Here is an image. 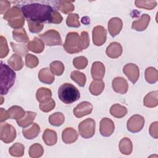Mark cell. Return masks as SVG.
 <instances>
[{"label": "cell", "mask_w": 158, "mask_h": 158, "mask_svg": "<svg viewBox=\"0 0 158 158\" xmlns=\"http://www.w3.org/2000/svg\"><path fill=\"white\" fill-rule=\"evenodd\" d=\"M21 10L27 21L52 23L54 10L49 5L32 3L22 6Z\"/></svg>", "instance_id": "1"}, {"label": "cell", "mask_w": 158, "mask_h": 158, "mask_svg": "<svg viewBox=\"0 0 158 158\" xmlns=\"http://www.w3.org/2000/svg\"><path fill=\"white\" fill-rule=\"evenodd\" d=\"M15 80V73L8 65L1 61V94H6L14 85Z\"/></svg>", "instance_id": "2"}, {"label": "cell", "mask_w": 158, "mask_h": 158, "mask_svg": "<svg viewBox=\"0 0 158 158\" xmlns=\"http://www.w3.org/2000/svg\"><path fill=\"white\" fill-rule=\"evenodd\" d=\"M58 97L62 102L69 104L78 100L80 98V94L78 89L74 85L65 83L59 88Z\"/></svg>", "instance_id": "3"}, {"label": "cell", "mask_w": 158, "mask_h": 158, "mask_svg": "<svg viewBox=\"0 0 158 158\" xmlns=\"http://www.w3.org/2000/svg\"><path fill=\"white\" fill-rule=\"evenodd\" d=\"M63 47L65 51L69 54L78 53L84 50L80 35L75 31L67 34Z\"/></svg>", "instance_id": "4"}, {"label": "cell", "mask_w": 158, "mask_h": 158, "mask_svg": "<svg viewBox=\"0 0 158 158\" xmlns=\"http://www.w3.org/2000/svg\"><path fill=\"white\" fill-rule=\"evenodd\" d=\"M3 19L8 22V25L14 28L19 29L25 23V17L22 10L16 6L10 8L4 15Z\"/></svg>", "instance_id": "5"}, {"label": "cell", "mask_w": 158, "mask_h": 158, "mask_svg": "<svg viewBox=\"0 0 158 158\" xmlns=\"http://www.w3.org/2000/svg\"><path fill=\"white\" fill-rule=\"evenodd\" d=\"M96 122L94 119L89 118L81 122L78 125V132L80 136L85 139L91 138L95 133Z\"/></svg>", "instance_id": "6"}, {"label": "cell", "mask_w": 158, "mask_h": 158, "mask_svg": "<svg viewBox=\"0 0 158 158\" xmlns=\"http://www.w3.org/2000/svg\"><path fill=\"white\" fill-rule=\"evenodd\" d=\"M39 37L43 43L47 46H60L62 44L60 33L56 30H49L39 35Z\"/></svg>", "instance_id": "7"}, {"label": "cell", "mask_w": 158, "mask_h": 158, "mask_svg": "<svg viewBox=\"0 0 158 158\" xmlns=\"http://www.w3.org/2000/svg\"><path fill=\"white\" fill-rule=\"evenodd\" d=\"M16 130L10 124L1 123L0 125V139L4 143L8 144L14 141L16 138Z\"/></svg>", "instance_id": "8"}, {"label": "cell", "mask_w": 158, "mask_h": 158, "mask_svg": "<svg viewBox=\"0 0 158 158\" xmlns=\"http://www.w3.org/2000/svg\"><path fill=\"white\" fill-rule=\"evenodd\" d=\"M144 125V118L142 115L135 114L132 115L127 121V127L129 131L137 133L140 131Z\"/></svg>", "instance_id": "9"}, {"label": "cell", "mask_w": 158, "mask_h": 158, "mask_svg": "<svg viewBox=\"0 0 158 158\" xmlns=\"http://www.w3.org/2000/svg\"><path fill=\"white\" fill-rule=\"evenodd\" d=\"M92 38L94 45L97 46H102L106 41V30L102 26L98 25L94 27L92 31Z\"/></svg>", "instance_id": "10"}, {"label": "cell", "mask_w": 158, "mask_h": 158, "mask_svg": "<svg viewBox=\"0 0 158 158\" xmlns=\"http://www.w3.org/2000/svg\"><path fill=\"white\" fill-rule=\"evenodd\" d=\"M123 72L132 83L135 84L138 81L139 77V69L136 64H127L123 68Z\"/></svg>", "instance_id": "11"}, {"label": "cell", "mask_w": 158, "mask_h": 158, "mask_svg": "<svg viewBox=\"0 0 158 158\" xmlns=\"http://www.w3.org/2000/svg\"><path fill=\"white\" fill-rule=\"evenodd\" d=\"M115 125L114 122L107 117L101 119L99 123V131L102 136H110L114 131Z\"/></svg>", "instance_id": "12"}, {"label": "cell", "mask_w": 158, "mask_h": 158, "mask_svg": "<svg viewBox=\"0 0 158 158\" xmlns=\"http://www.w3.org/2000/svg\"><path fill=\"white\" fill-rule=\"evenodd\" d=\"M93 105L88 101H83L78 104L73 110L74 115L77 118H81L88 114L93 111Z\"/></svg>", "instance_id": "13"}, {"label": "cell", "mask_w": 158, "mask_h": 158, "mask_svg": "<svg viewBox=\"0 0 158 158\" xmlns=\"http://www.w3.org/2000/svg\"><path fill=\"white\" fill-rule=\"evenodd\" d=\"M112 86L114 91L121 94H125L128 89L127 81L121 77H117L114 78L112 82Z\"/></svg>", "instance_id": "14"}, {"label": "cell", "mask_w": 158, "mask_h": 158, "mask_svg": "<svg viewBox=\"0 0 158 158\" xmlns=\"http://www.w3.org/2000/svg\"><path fill=\"white\" fill-rule=\"evenodd\" d=\"M122 20L118 17H113L110 19L108 22V31L112 37H115L122 30Z\"/></svg>", "instance_id": "15"}, {"label": "cell", "mask_w": 158, "mask_h": 158, "mask_svg": "<svg viewBox=\"0 0 158 158\" xmlns=\"http://www.w3.org/2000/svg\"><path fill=\"white\" fill-rule=\"evenodd\" d=\"M123 49L122 45L117 42H112L107 47L106 53L107 56L112 59H117L122 54Z\"/></svg>", "instance_id": "16"}, {"label": "cell", "mask_w": 158, "mask_h": 158, "mask_svg": "<svg viewBox=\"0 0 158 158\" xmlns=\"http://www.w3.org/2000/svg\"><path fill=\"white\" fill-rule=\"evenodd\" d=\"M91 74L94 80H102L105 74L104 65L99 61L93 62L91 69Z\"/></svg>", "instance_id": "17"}, {"label": "cell", "mask_w": 158, "mask_h": 158, "mask_svg": "<svg viewBox=\"0 0 158 158\" xmlns=\"http://www.w3.org/2000/svg\"><path fill=\"white\" fill-rule=\"evenodd\" d=\"M150 20V16L148 14H144L141 15L140 19L135 20L132 22L131 28L138 31H144L148 27Z\"/></svg>", "instance_id": "18"}, {"label": "cell", "mask_w": 158, "mask_h": 158, "mask_svg": "<svg viewBox=\"0 0 158 158\" xmlns=\"http://www.w3.org/2000/svg\"><path fill=\"white\" fill-rule=\"evenodd\" d=\"M78 136V133L72 127H67L65 128L62 133V141L65 144L73 143L77 141Z\"/></svg>", "instance_id": "19"}, {"label": "cell", "mask_w": 158, "mask_h": 158, "mask_svg": "<svg viewBox=\"0 0 158 158\" xmlns=\"http://www.w3.org/2000/svg\"><path fill=\"white\" fill-rule=\"evenodd\" d=\"M38 78L41 82L47 85L52 84L55 80L54 74L48 67L43 68L40 70L38 73Z\"/></svg>", "instance_id": "20"}, {"label": "cell", "mask_w": 158, "mask_h": 158, "mask_svg": "<svg viewBox=\"0 0 158 158\" xmlns=\"http://www.w3.org/2000/svg\"><path fill=\"white\" fill-rule=\"evenodd\" d=\"M40 132V126L36 123H33L30 127L24 128L22 130L23 136L27 139H33L37 137Z\"/></svg>", "instance_id": "21"}, {"label": "cell", "mask_w": 158, "mask_h": 158, "mask_svg": "<svg viewBox=\"0 0 158 158\" xmlns=\"http://www.w3.org/2000/svg\"><path fill=\"white\" fill-rule=\"evenodd\" d=\"M143 104L144 106L152 108L155 107L158 104V92L154 91L147 94L143 100Z\"/></svg>", "instance_id": "22"}, {"label": "cell", "mask_w": 158, "mask_h": 158, "mask_svg": "<svg viewBox=\"0 0 158 158\" xmlns=\"http://www.w3.org/2000/svg\"><path fill=\"white\" fill-rule=\"evenodd\" d=\"M42 138L44 143L49 146L54 145L57 141V136L56 132L54 130L48 128L44 131Z\"/></svg>", "instance_id": "23"}, {"label": "cell", "mask_w": 158, "mask_h": 158, "mask_svg": "<svg viewBox=\"0 0 158 158\" xmlns=\"http://www.w3.org/2000/svg\"><path fill=\"white\" fill-rule=\"evenodd\" d=\"M36 116V114L32 111H26L25 115L20 119L17 120V123L19 126L26 128L31 125Z\"/></svg>", "instance_id": "24"}, {"label": "cell", "mask_w": 158, "mask_h": 158, "mask_svg": "<svg viewBox=\"0 0 158 158\" xmlns=\"http://www.w3.org/2000/svg\"><path fill=\"white\" fill-rule=\"evenodd\" d=\"M27 46L28 50L37 54L42 52L44 49V44L41 39H39L37 37L33 38L31 41H29Z\"/></svg>", "instance_id": "25"}, {"label": "cell", "mask_w": 158, "mask_h": 158, "mask_svg": "<svg viewBox=\"0 0 158 158\" xmlns=\"http://www.w3.org/2000/svg\"><path fill=\"white\" fill-rule=\"evenodd\" d=\"M7 63L10 67L14 70H21L23 67V62L19 54H14L7 60Z\"/></svg>", "instance_id": "26"}, {"label": "cell", "mask_w": 158, "mask_h": 158, "mask_svg": "<svg viewBox=\"0 0 158 158\" xmlns=\"http://www.w3.org/2000/svg\"><path fill=\"white\" fill-rule=\"evenodd\" d=\"M104 86V82L102 80H93L89 85V90L93 95L98 96L102 93Z\"/></svg>", "instance_id": "27"}, {"label": "cell", "mask_w": 158, "mask_h": 158, "mask_svg": "<svg viewBox=\"0 0 158 158\" xmlns=\"http://www.w3.org/2000/svg\"><path fill=\"white\" fill-rule=\"evenodd\" d=\"M120 152L124 155H130L133 151V144L128 138H122L118 145Z\"/></svg>", "instance_id": "28"}, {"label": "cell", "mask_w": 158, "mask_h": 158, "mask_svg": "<svg viewBox=\"0 0 158 158\" xmlns=\"http://www.w3.org/2000/svg\"><path fill=\"white\" fill-rule=\"evenodd\" d=\"M52 97L51 89L46 88H40L36 93V98L40 103H43L49 100Z\"/></svg>", "instance_id": "29"}, {"label": "cell", "mask_w": 158, "mask_h": 158, "mask_svg": "<svg viewBox=\"0 0 158 158\" xmlns=\"http://www.w3.org/2000/svg\"><path fill=\"white\" fill-rule=\"evenodd\" d=\"M110 114L115 118H121L127 115V109L126 107L119 104H115L111 106L110 109Z\"/></svg>", "instance_id": "30"}, {"label": "cell", "mask_w": 158, "mask_h": 158, "mask_svg": "<svg viewBox=\"0 0 158 158\" xmlns=\"http://www.w3.org/2000/svg\"><path fill=\"white\" fill-rule=\"evenodd\" d=\"M9 118L11 119L19 120L22 118L25 115V111L19 106H13L7 110Z\"/></svg>", "instance_id": "31"}, {"label": "cell", "mask_w": 158, "mask_h": 158, "mask_svg": "<svg viewBox=\"0 0 158 158\" xmlns=\"http://www.w3.org/2000/svg\"><path fill=\"white\" fill-rule=\"evenodd\" d=\"M145 79L150 84H154L157 81L158 72L156 68L153 67H148L145 70Z\"/></svg>", "instance_id": "32"}, {"label": "cell", "mask_w": 158, "mask_h": 158, "mask_svg": "<svg viewBox=\"0 0 158 158\" xmlns=\"http://www.w3.org/2000/svg\"><path fill=\"white\" fill-rule=\"evenodd\" d=\"M13 38L17 42L27 43L28 42V36L26 33V31L23 28L19 29H14L12 31Z\"/></svg>", "instance_id": "33"}, {"label": "cell", "mask_w": 158, "mask_h": 158, "mask_svg": "<svg viewBox=\"0 0 158 158\" xmlns=\"http://www.w3.org/2000/svg\"><path fill=\"white\" fill-rule=\"evenodd\" d=\"M56 7L58 10L65 14L72 12L75 9V7L72 4V2L68 1H59L58 4L56 5Z\"/></svg>", "instance_id": "34"}, {"label": "cell", "mask_w": 158, "mask_h": 158, "mask_svg": "<svg viewBox=\"0 0 158 158\" xmlns=\"http://www.w3.org/2000/svg\"><path fill=\"white\" fill-rule=\"evenodd\" d=\"M44 153L43 147L39 143L32 144L28 150V154L31 158H38L43 156Z\"/></svg>", "instance_id": "35"}, {"label": "cell", "mask_w": 158, "mask_h": 158, "mask_svg": "<svg viewBox=\"0 0 158 158\" xmlns=\"http://www.w3.org/2000/svg\"><path fill=\"white\" fill-rule=\"evenodd\" d=\"M49 122L51 125L59 127L63 124L65 120V117L62 112H56L49 117Z\"/></svg>", "instance_id": "36"}, {"label": "cell", "mask_w": 158, "mask_h": 158, "mask_svg": "<svg viewBox=\"0 0 158 158\" xmlns=\"http://www.w3.org/2000/svg\"><path fill=\"white\" fill-rule=\"evenodd\" d=\"M70 78L73 81L76 82L81 87L84 86L86 83V75L83 73L80 72L78 70H74L70 74Z\"/></svg>", "instance_id": "37"}, {"label": "cell", "mask_w": 158, "mask_h": 158, "mask_svg": "<svg viewBox=\"0 0 158 158\" xmlns=\"http://www.w3.org/2000/svg\"><path fill=\"white\" fill-rule=\"evenodd\" d=\"M25 146L20 143H14L9 149V154L13 157H22L24 154Z\"/></svg>", "instance_id": "38"}, {"label": "cell", "mask_w": 158, "mask_h": 158, "mask_svg": "<svg viewBox=\"0 0 158 158\" xmlns=\"http://www.w3.org/2000/svg\"><path fill=\"white\" fill-rule=\"evenodd\" d=\"M64 65L63 63L59 60H55L51 63L50 70L54 75L57 76L61 75L64 72Z\"/></svg>", "instance_id": "39"}, {"label": "cell", "mask_w": 158, "mask_h": 158, "mask_svg": "<svg viewBox=\"0 0 158 158\" xmlns=\"http://www.w3.org/2000/svg\"><path fill=\"white\" fill-rule=\"evenodd\" d=\"M135 6L138 8L145 9L147 10H152L157 6V1H135Z\"/></svg>", "instance_id": "40"}, {"label": "cell", "mask_w": 158, "mask_h": 158, "mask_svg": "<svg viewBox=\"0 0 158 158\" xmlns=\"http://www.w3.org/2000/svg\"><path fill=\"white\" fill-rule=\"evenodd\" d=\"M66 23L68 27L78 28L80 26L79 22V15L77 14H69L66 19Z\"/></svg>", "instance_id": "41"}, {"label": "cell", "mask_w": 158, "mask_h": 158, "mask_svg": "<svg viewBox=\"0 0 158 158\" xmlns=\"http://www.w3.org/2000/svg\"><path fill=\"white\" fill-rule=\"evenodd\" d=\"M73 65L77 69H84L88 65V59L84 56L77 57L73 60Z\"/></svg>", "instance_id": "42"}, {"label": "cell", "mask_w": 158, "mask_h": 158, "mask_svg": "<svg viewBox=\"0 0 158 158\" xmlns=\"http://www.w3.org/2000/svg\"><path fill=\"white\" fill-rule=\"evenodd\" d=\"M10 46L12 48V50L14 52L17 54L25 56L26 53H27L28 49V46L24 44H15L13 42L10 43Z\"/></svg>", "instance_id": "43"}, {"label": "cell", "mask_w": 158, "mask_h": 158, "mask_svg": "<svg viewBox=\"0 0 158 158\" xmlns=\"http://www.w3.org/2000/svg\"><path fill=\"white\" fill-rule=\"evenodd\" d=\"M39 60L38 57L31 54H27L25 56V65L27 67L33 69L38 66Z\"/></svg>", "instance_id": "44"}, {"label": "cell", "mask_w": 158, "mask_h": 158, "mask_svg": "<svg viewBox=\"0 0 158 158\" xmlns=\"http://www.w3.org/2000/svg\"><path fill=\"white\" fill-rule=\"evenodd\" d=\"M0 57L2 59L8 55L9 49L6 39L2 35L0 37Z\"/></svg>", "instance_id": "45"}, {"label": "cell", "mask_w": 158, "mask_h": 158, "mask_svg": "<svg viewBox=\"0 0 158 158\" xmlns=\"http://www.w3.org/2000/svg\"><path fill=\"white\" fill-rule=\"evenodd\" d=\"M56 106L55 101L53 99L51 98L48 101L43 102V103H40L39 107L40 110L44 112H48L51 111Z\"/></svg>", "instance_id": "46"}, {"label": "cell", "mask_w": 158, "mask_h": 158, "mask_svg": "<svg viewBox=\"0 0 158 158\" xmlns=\"http://www.w3.org/2000/svg\"><path fill=\"white\" fill-rule=\"evenodd\" d=\"M28 25V28L30 32L33 33H37L40 32L43 27L44 25L42 23L33 21H27Z\"/></svg>", "instance_id": "47"}, {"label": "cell", "mask_w": 158, "mask_h": 158, "mask_svg": "<svg viewBox=\"0 0 158 158\" xmlns=\"http://www.w3.org/2000/svg\"><path fill=\"white\" fill-rule=\"evenodd\" d=\"M149 134L150 135L155 138V139H157L158 138V122H152L150 127H149Z\"/></svg>", "instance_id": "48"}, {"label": "cell", "mask_w": 158, "mask_h": 158, "mask_svg": "<svg viewBox=\"0 0 158 158\" xmlns=\"http://www.w3.org/2000/svg\"><path fill=\"white\" fill-rule=\"evenodd\" d=\"M10 7V3L8 1H0V13L1 14H6Z\"/></svg>", "instance_id": "49"}, {"label": "cell", "mask_w": 158, "mask_h": 158, "mask_svg": "<svg viewBox=\"0 0 158 158\" xmlns=\"http://www.w3.org/2000/svg\"><path fill=\"white\" fill-rule=\"evenodd\" d=\"M62 17L61 16V15L57 12L54 10V13H53V15H52V23H54V24H59L62 22Z\"/></svg>", "instance_id": "50"}, {"label": "cell", "mask_w": 158, "mask_h": 158, "mask_svg": "<svg viewBox=\"0 0 158 158\" xmlns=\"http://www.w3.org/2000/svg\"><path fill=\"white\" fill-rule=\"evenodd\" d=\"M9 118V115L7 110L6 111L3 108H0V122L1 123Z\"/></svg>", "instance_id": "51"}, {"label": "cell", "mask_w": 158, "mask_h": 158, "mask_svg": "<svg viewBox=\"0 0 158 158\" xmlns=\"http://www.w3.org/2000/svg\"><path fill=\"white\" fill-rule=\"evenodd\" d=\"M1 99L2 101H1V104H2V102H3V99H4V98H3V97H2V96H1Z\"/></svg>", "instance_id": "52"}]
</instances>
